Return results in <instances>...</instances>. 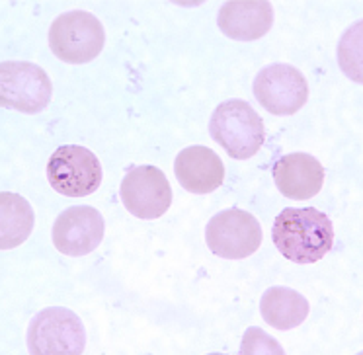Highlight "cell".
<instances>
[{"instance_id":"cell-1","label":"cell","mask_w":363,"mask_h":355,"mask_svg":"<svg viewBox=\"0 0 363 355\" xmlns=\"http://www.w3.org/2000/svg\"><path fill=\"white\" fill-rule=\"evenodd\" d=\"M274 244L295 264L320 261L334 246L332 221L315 207L284 209L272 229Z\"/></svg>"},{"instance_id":"cell-2","label":"cell","mask_w":363,"mask_h":355,"mask_svg":"<svg viewBox=\"0 0 363 355\" xmlns=\"http://www.w3.org/2000/svg\"><path fill=\"white\" fill-rule=\"evenodd\" d=\"M209 135L229 157L246 160L264 145V121L245 100H229L215 108L209 119Z\"/></svg>"},{"instance_id":"cell-3","label":"cell","mask_w":363,"mask_h":355,"mask_svg":"<svg viewBox=\"0 0 363 355\" xmlns=\"http://www.w3.org/2000/svg\"><path fill=\"white\" fill-rule=\"evenodd\" d=\"M104 45L106 32L102 22L84 10L65 12L49 28V47L65 63H90L102 53Z\"/></svg>"},{"instance_id":"cell-4","label":"cell","mask_w":363,"mask_h":355,"mask_svg":"<svg viewBox=\"0 0 363 355\" xmlns=\"http://www.w3.org/2000/svg\"><path fill=\"white\" fill-rule=\"evenodd\" d=\"M84 347V324L69 308H45L28 326V349L32 355H80Z\"/></svg>"},{"instance_id":"cell-5","label":"cell","mask_w":363,"mask_h":355,"mask_svg":"<svg viewBox=\"0 0 363 355\" xmlns=\"http://www.w3.org/2000/svg\"><path fill=\"white\" fill-rule=\"evenodd\" d=\"M102 178V164L86 147H59L48 162L49 184L65 198H86L100 188Z\"/></svg>"},{"instance_id":"cell-6","label":"cell","mask_w":363,"mask_h":355,"mask_svg":"<svg viewBox=\"0 0 363 355\" xmlns=\"http://www.w3.org/2000/svg\"><path fill=\"white\" fill-rule=\"evenodd\" d=\"M53 84L40 64L4 61L0 64V103L22 113H40L48 108Z\"/></svg>"},{"instance_id":"cell-7","label":"cell","mask_w":363,"mask_h":355,"mask_svg":"<svg viewBox=\"0 0 363 355\" xmlns=\"http://www.w3.org/2000/svg\"><path fill=\"white\" fill-rule=\"evenodd\" d=\"M207 248L225 260H245L262 244L258 219L245 209H225L211 217L206 227Z\"/></svg>"},{"instance_id":"cell-8","label":"cell","mask_w":363,"mask_h":355,"mask_svg":"<svg viewBox=\"0 0 363 355\" xmlns=\"http://www.w3.org/2000/svg\"><path fill=\"white\" fill-rule=\"evenodd\" d=\"M252 90L264 110L281 118L297 113L308 100L307 79L299 69L285 63L264 67L254 79Z\"/></svg>"},{"instance_id":"cell-9","label":"cell","mask_w":363,"mask_h":355,"mask_svg":"<svg viewBox=\"0 0 363 355\" xmlns=\"http://www.w3.org/2000/svg\"><path fill=\"white\" fill-rule=\"evenodd\" d=\"M119 196L127 211L145 221L162 217L172 205L170 182L157 166L129 168L119 188Z\"/></svg>"},{"instance_id":"cell-10","label":"cell","mask_w":363,"mask_h":355,"mask_svg":"<svg viewBox=\"0 0 363 355\" xmlns=\"http://www.w3.org/2000/svg\"><path fill=\"white\" fill-rule=\"evenodd\" d=\"M106 222L98 209L77 205L65 209L53 225V244L69 258H80L94 252L102 244Z\"/></svg>"},{"instance_id":"cell-11","label":"cell","mask_w":363,"mask_h":355,"mask_svg":"<svg viewBox=\"0 0 363 355\" xmlns=\"http://www.w3.org/2000/svg\"><path fill=\"white\" fill-rule=\"evenodd\" d=\"M174 174L186 191L207 196L221 188L225 166L217 152L203 145H194L178 152L174 160Z\"/></svg>"},{"instance_id":"cell-12","label":"cell","mask_w":363,"mask_h":355,"mask_svg":"<svg viewBox=\"0 0 363 355\" xmlns=\"http://www.w3.org/2000/svg\"><path fill=\"white\" fill-rule=\"evenodd\" d=\"M217 24L227 38L256 41L274 26V9L268 0H230L219 10Z\"/></svg>"},{"instance_id":"cell-13","label":"cell","mask_w":363,"mask_h":355,"mask_svg":"<svg viewBox=\"0 0 363 355\" xmlns=\"http://www.w3.org/2000/svg\"><path fill=\"white\" fill-rule=\"evenodd\" d=\"M274 180L279 193H284L285 198L307 201L323 190L324 168L307 152H291L276 162Z\"/></svg>"},{"instance_id":"cell-14","label":"cell","mask_w":363,"mask_h":355,"mask_svg":"<svg viewBox=\"0 0 363 355\" xmlns=\"http://www.w3.org/2000/svg\"><path fill=\"white\" fill-rule=\"evenodd\" d=\"M262 318L276 330H291L307 320L308 300L289 287H269L260 300Z\"/></svg>"},{"instance_id":"cell-15","label":"cell","mask_w":363,"mask_h":355,"mask_svg":"<svg viewBox=\"0 0 363 355\" xmlns=\"http://www.w3.org/2000/svg\"><path fill=\"white\" fill-rule=\"evenodd\" d=\"M35 215L30 201L16 193H0V248L12 250L30 238Z\"/></svg>"},{"instance_id":"cell-16","label":"cell","mask_w":363,"mask_h":355,"mask_svg":"<svg viewBox=\"0 0 363 355\" xmlns=\"http://www.w3.org/2000/svg\"><path fill=\"white\" fill-rule=\"evenodd\" d=\"M240 354L250 355V354H272V355H284L285 349L276 339L269 338L268 334L260 328H248L242 339V346H240Z\"/></svg>"}]
</instances>
